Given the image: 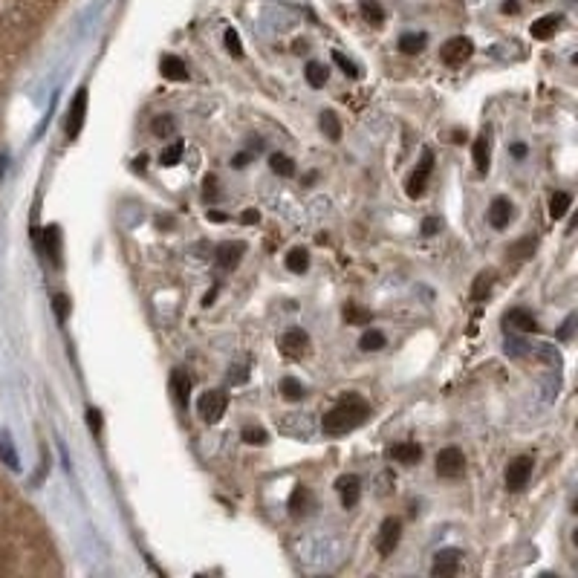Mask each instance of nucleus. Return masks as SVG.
I'll list each match as a JSON object with an SVG mask.
<instances>
[{"mask_svg":"<svg viewBox=\"0 0 578 578\" xmlns=\"http://www.w3.org/2000/svg\"><path fill=\"white\" fill-rule=\"evenodd\" d=\"M371 416V408H367V402H362L356 393H350L347 399H341L336 408L327 411L321 416V431L327 436H341V434H350L356 431L364 419Z\"/></svg>","mask_w":578,"mask_h":578,"instance_id":"nucleus-1","label":"nucleus"},{"mask_svg":"<svg viewBox=\"0 0 578 578\" xmlns=\"http://www.w3.org/2000/svg\"><path fill=\"white\" fill-rule=\"evenodd\" d=\"M431 173H434V151H431V148H425V151H423V156H419L416 168H414V173L408 177V185H405V191H408V197H411V200H419V197L425 194Z\"/></svg>","mask_w":578,"mask_h":578,"instance_id":"nucleus-2","label":"nucleus"},{"mask_svg":"<svg viewBox=\"0 0 578 578\" xmlns=\"http://www.w3.org/2000/svg\"><path fill=\"white\" fill-rule=\"evenodd\" d=\"M226 408H229V396H226V391H205L197 399V411L208 425L220 423V419L226 416Z\"/></svg>","mask_w":578,"mask_h":578,"instance_id":"nucleus-3","label":"nucleus"},{"mask_svg":"<svg viewBox=\"0 0 578 578\" xmlns=\"http://www.w3.org/2000/svg\"><path fill=\"white\" fill-rule=\"evenodd\" d=\"M466 471V454L460 448H443L440 454H436V475L445 477V480H454V477H460Z\"/></svg>","mask_w":578,"mask_h":578,"instance_id":"nucleus-4","label":"nucleus"},{"mask_svg":"<svg viewBox=\"0 0 578 578\" xmlns=\"http://www.w3.org/2000/svg\"><path fill=\"white\" fill-rule=\"evenodd\" d=\"M471 56H475V44H471V38H463V35H457V38L445 41V46L440 49V58H443L448 67H463Z\"/></svg>","mask_w":578,"mask_h":578,"instance_id":"nucleus-5","label":"nucleus"},{"mask_svg":"<svg viewBox=\"0 0 578 578\" xmlns=\"http://www.w3.org/2000/svg\"><path fill=\"white\" fill-rule=\"evenodd\" d=\"M278 344H281V353L287 359H304L309 353V336L301 327H289Z\"/></svg>","mask_w":578,"mask_h":578,"instance_id":"nucleus-6","label":"nucleus"},{"mask_svg":"<svg viewBox=\"0 0 578 578\" xmlns=\"http://www.w3.org/2000/svg\"><path fill=\"white\" fill-rule=\"evenodd\" d=\"M399 538H402V520L399 518H384L382 527H379V538H376V550L379 555H393V550L399 547Z\"/></svg>","mask_w":578,"mask_h":578,"instance_id":"nucleus-7","label":"nucleus"},{"mask_svg":"<svg viewBox=\"0 0 578 578\" xmlns=\"http://www.w3.org/2000/svg\"><path fill=\"white\" fill-rule=\"evenodd\" d=\"M532 477V457H515L506 466V488L509 492H520Z\"/></svg>","mask_w":578,"mask_h":578,"instance_id":"nucleus-8","label":"nucleus"},{"mask_svg":"<svg viewBox=\"0 0 578 578\" xmlns=\"http://www.w3.org/2000/svg\"><path fill=\"white\" fill-rule=\"evenodd\" d=\"M460 561H463V552L460 550H440L434 555V564H431V575L434 578H451L460 572Z\"/></svg>","mask_w":578,"mask_h":578,"instance_id":"nucleus-9","label":"nucleus"},{"mask_svg":"<svg viewBox=\"0 0 578 578\" xmlns=\"http://www.w3.org/2000/svg\"><path fill=\"white\" fill-rule=\"evenodd\" d=\"M84 116H87V87L76 93L73 104H69V113H67V139H76L84 128Z\"/></svg>","mask_w":578,"mask_h":578,"instance_id":"nucleus-10","label":"nucleus"},{"mask_svg":"<svg viewBox=\"0 0 578 578\" xmlns=\"http://www.w3.org/2000/svg\"><path fill=\"white\" fill-rule=\"evenodd\" d=\"M243 252H246V243H240V240H226V243H220V246H217L214 260H217V266H220L223 272H232V269H237V264L243 260Z\"/></svg>","mask_w":578,"mask_h":578,"instance_id":"nucleus-11","label":"nucleus"},{"mask_svg":"<svg viewBox=\"0 0 578 578\" xmlns=\"http://www.w3.org/2000/svg\"><path fill=\"white\" fill-rule=\"evenodd\" d=\"M336 492H339V498H341V506H344V509H353V506L359 503V498H362V480H359L356 475H341V477L336 480Z\"/></svg>","mask_w":578,"mask_h":578,"instance_id":"nucleus-12","label":"nucleus"},{"mask_svg":"<svg viewBox=\"0 0 578 578\" xmlns=\"http://www.w3.org/2000/svg\"><path fill=\"white\" fill-rule=\"evenodd\" d=\"M503 321L509 330H518V332H538V321H535V315L529 309H523V307H515L503 315Z\"/></svg>","mask_w":578,"mask_h":578,"instance_id":"nucleus-13","label":"nucleus"},{"mask_svg":"<svg viewBox=\"0 0 578 578\" xmlns=\"http://www.w3.org/2000/svg\"><path fill=\"white\" fill-rule=\"evenodd\" d=\"M171 396L180 408H185L188 399H191V376L182 371V367H177V371L171 373Z\"/></svg>","mask_w":578,"mask_h":578,"instance_id":"nucleus-14","label":"nucleus"},{"mask_svg":"<svg viewBox=\"0 0 578 578\" xmlns=\"http://www.w3.org/2000/svg\"><path fill=\"white\" fill-rule=\"evenodd\" d=\"M312 492L307 486H295V492H292V498H289V515L292 518H307L309 512H312Z\"/></svg>","mask_w":578,"mask_h":578,"instance_id":"nucleus-15","label":"nucleus"},{"mask_svg":"<svg viewBox=\"0 0 578 578\" xmlns=\"http://www.w3.org/2000/svg\"><path fill=\"white\" fill-rule=\"evenodd\" d=\"M512 203L506 200V197H495L492 200V205H488V223L495 226V229H506L509 226V220H512Z\"/></svg>","mask_w":578,"mask_h":578,"instance_id":"nucleus-16","label":"nucleus"},{"mask_svg":"<svg viewBox=\"0 0 578 578\" xmlns=\"http://www.w3.org/2000/svg\"><path fill=\"white\" fill-rule=\"evenodd\" d=\"M492 287H495V269H483L475 284H471V301L475 304H483L488 295H492Z\"/></svg>","mask_w":578,"mask_h":578,"instance_id":"nucleus-17","label":"nucleus"},{"mask_svg":"<svg viewBox=\"0 0 578 578\" xmlns=\"http://www.w3.org/2000/svg\"><path fill=\"white\" fill-rule=\"evenodd\" d=\"M558 26H561V15H544V17H538V21L529 26V32H532V38L547 41V38H552V35L558 32Z\"/></svg>","mask_w":578,"mask_h":578,"instance_id":"nucleus-18","label":"nucleus"},{"mask_svg":"<svg viewBox=\"0 0 578 578\" xmlns=\"http://www.w3.org/2000/svg\"><path fill=\"white\" fill-rule=\"evenodd\" d=\"M388 454H391V460H396L402 466H414V463H419V457H423V448H419L416 443H396Z\"/></svg>","mask_w":578,"mask_h":578,"instance_id":"nucleus-19","label":"nucleus"},{"mask_svg":"<svg viewBox=\"0 0 578 578\" xmlns=\"http://www.w3.org/2000/svg\"><path fill=\"white\" fill-rule=\"evenodd\" d=\"M160 69H162V76H165L168 81H185V78H188V67H185V61L177 58V56H162Z\"/></svg>","mask_w":578,"mask_h":578,"instance_id":"nucleus-20","label":"nucleus"},{"mask_svg":"<svg viewBox=\"0 0 578 578\" xmlns=\"http://www.w3.org/2000/svg\"><path fill=\"white\" fill-rule=\"evenodd\" d=\"M44 252H46V257L52 260V264L61 266V232H58V226L44 229Z\"/></svg>","mask_w":578,"mask_h":578,"instance_id":"nucleus-21","label":"nucleus"},{"mask_svg":"<svg viewBox=\"0 0 578 578\" xmlns=\"http://www.w3.org/2000/svg\"><path fill=\"white\" fill-rule=\"evenodd\" d=\"M341 318H344V324L364 327V324H371V321H373V312H371V309H364V307H359V304H347V307L341 309Z\"/></svg>","mask_w":578,"mask_h":578,"instance_id":"nucleus-22","label":"nucleus"},{"mask_svg":"<svg viewBox=\"0 0 578 578\" xmlns=\"http://www.w3.org/2000/svg\"><path fill=\"white\" fill-rule=\"evenodd\" d=\"M425 44H428V38H425L423 32H405L399 38V49L405 52V56H416V52H423Z\"/></svg>","mask_w":578,"mask_h":578,"instance_id":"nucleus-23","label":"nucleus"},{"mask_svg":"<svg viewBox=\"0 0 578 578\" xmlns=\"http://www.w3.org/2000/svg\"><path fill=\"white\" fill-rule=\"evenodd\" d=\"M471 156H475V168H477L480 173H486V171H488V160H492V151H488V139H486V136L475 139Z\"/></svg>","mask_w":578,"mask_h":578,"instance_id":"nucleus-24","label":"nucleus"},{"mask_svg":"<svg viewBox=\"0 0 578 578\" xmlns=\"http://www.w3.org/2000/svg\"><path fill=\"white\" fill-rule=\"evenodd\" d=\"M532 252H535V237H523V240L512 243L509 252H506V257L515 260V264H520V260H529Z\"/></svg>","mask_w":578,"mask_h":578,"instance_id":"nucleus-25","label":"nucleus"},{"mask_svg":"<svg viewBox=\"0 0 578 578\" xmlns=\"http://www.w3.org/2000/svg\"><path fill=\"white\" fill-rule=\"evenodd\" d=\"M281 396L287 399V402H301L304 396H307V388L301 382H298L295 376H284L281 379Z\"/></svg>","mask_w":578,"mask_h":578,"instance_id":"nucleus-26","label":"nucleus"},{"mask_svg":"<svg viewBox=\"0 0 578 578\" xmlns=\"http://www.w3.org/2000/svg\"><path fill=\"white\" fill-rule=\"evenodd\" d=\"M287 269H289V272H295V275L307 272V269H309V252H307V249H301V246L289 249V255H287Z\"/></svg>","mask_w":578,"mask_h":578,"instance_id":"nucleus-27","label":"nucleus"},{"mask_svg":"<svg viewBox=\"0 0 578 578\" xmlns=\"http://www.w3.org/2000/svg\"><path fill=\"white\" fill-rule=\"evenodd\" d=\"M570 205H572V197L567 194V191H555V194L550 197V214H552V220H561L570 212Z\"/></svg>","mask_w":578,"mask_h":578,"instance_id":"nucleus-28","label":"nucleus"},{"mask_svg":"<svg viewBox=\"0 0 578 578\" xmlns=\"http://www.w3.org/2000/svg\"><path fill=\"white\" fill-rule=\"evenodd\" d=\"M269 168L278 173V177H295V162L289 160L287 153H272L269 156Z\"/></svg>","mask_w":578,"mask_h":578,"instance_id":"nucleus-29","label":"nucleus"},{"mask_svg":"<svg viewBox=\"0 0 578 578\" xmlns=\"http://www.w3.org/2000/svg\"><path fill=\"white\" fill-rule=\"evenodd\" d=\"M0 463H6L12 471L21 468V463H17V451L9 440V434H0Z\"/></svg>","mask_w":578,"mask_h":578,"instance_id":"nucleus-30","label":"nucleus"},{"mask_svg":"<svg viewBox=\"0 0 578 578\" xmlns=\"http://www.w3.org/2000/svg\"><path fill=\"white\" fill-rule=\"evenodd\" d=\"M304 76H307V84L318 90V87H324V84H327V67H324V64H318V61H309V64H307V69H304Z\"/></svg>","mask_w":578,"mask_h":578,"instance_id":"nucleus-31","label":"nucleus"},{"mask_svg":"<svg viewBox=\"0 0 578 578\" xmlns=\"http://www.w3.org/2000/svg\"><path fill=\"white\" fill-rule=\"evenodd\" d=\"M321 130L327 133V139H332V142H339V139H341V121H339V116L332 110L321 113Z\"/></svg>","mask_w":578,"mask_h":578,"instance_id":"nucleus-32","label":"nucleus"},{"mask_svg":"<svg viewBox=\"0 0 578 578\" xmlns=\"http://www.w3.org/2000/svg\"><path fill=\"white\" fill-rule=\"evenodd\" d=\"M151 130H153V136L168 139V136L177 133V121H173V116H156L151 121Z\"/></svg>","mask_w":578,"mask_h":578,"instance_id":"nucleus-33","label":"nucleus"},{"mask_svg":"<svg viewBox=\"0 0 578 578\" xmlns=\"http://www.w3.org/2000/svg\"><path fill=\"white\" fill-rule=\"evenodd\" d=\"M182 151H185V142H182V139H177V142H171L168 148H162V153H160V162H162L165 168L177 165V162L182 160Z\"/></svg>","mask_w":578,"mask_h":578,"instance_id":"nucleus-34","label":"nucleus"},{"mask_svg":"<svg viewBox=\"0 0 578 578\" xmlns=\"http://www.w3.org/2000/svg\"><path fill=\"white\" fill-rule=\"evenodd\" d=\"M359 347L364 350V353H376V350H382L384 347V336L379 330H367L364 336L359 339Z\"/></svg>","mask_w":578,"mask_h":578,"instance_id":"nucleus-35","label":"nucleus"},{"mask_svg":"<svg viewBox=\"0 0 578 578\" xmlns=\"http://www.w3.org/2000/svg\"><path fill=\"white\" fill-rule=\"evenodd\" d=\"M243 443H249V445H266L269 443V434L260 428V425H246V428H243Z\"/></svg>","mask_w":578,"mask_h":578,"instance_id":"nucleus-36","label":"nucleus"},{"mask_svg":"<svg viewBox=\"0 0 578 578\" xmlns=\"http://www.w3.org/2000/svg\"><path fill=\"white\" fill-rule=\"evenodd\" d=\"M362 15H364L373 26H379V24L384 21V12H382V6L376 3V0H362Z\"/></svg>","mask_w":578,"mask_h":578,"instance_id":"nucleus-37","label":"nucleus"},{"mask_svg":"<svg viewBox=\"0 0 578 578\" xmlns=\"http://www.w3.org/2000/svg\"><path fill=\"white\" fill-rule=\"evenodd\" d=\"M223 41H226V49H229L235 58H240V56H243V46H240V35H237L235 29H226Z\"/></svg>","mask_w":578,"mask_h":578,"instance_id":"nucleus-38","label":"nucleus"},{"mask_svg":"<svg viewBox=\"0 0 578 578\" xmlns=\"http://www.w3.org/2000/svg\"><path fill=\"white\" fill-rule=\"evenodd\" d=\"M332 61H336V64L344 69V73H347L350 78H359V67H356L353 61H350V58L344 56V52H332Z\"/></svg>","mask_w":578,"mask_h":578,"instance_id":"nucleus-39","label":"nucleus"},{"mask_svg":"<svg viewBox=\"0 0 578 578\" xmlns=\"http://www.w3.org/2000/svg\"><path fill=\"white\" fill-rule=\"evenodd\" d=\"M203 185H205V188H203V197H205L208 203H217V200H220V191H217V177H214V173H208Z\"/></svg>","mask_w":578,"mask_h":578,"instance_id":"nucleus-40","label":"nucleus"},{"mask_svg":"<svg viewBox=\"0 0 578 578\" xmlns=\"http://www.w3.org/2000/svg\"><path fill=\"white\" fill-rule=\"evenodd\" d=\"M52 309H56L58 321H67V315H69V298L67 295H56V298H52Z\"/></svg>","mask_w":578,"mask_h":578,"instance_id":"nucleus-41","label":"nucleus"},{"mask_svg":"<svg viewBox=\"0 0 578 578\" xmlns=\"http://www.w3.org/2000/svg\"><path fill=\"white\" fill-rule=\"evenodd\" d=\"M246 379H249V364H232L229 382H232V384H243Z\"/></svg>","mask_w":578,"mask_h":578,"instance_id":"nucleus-42","label":"nucleus"},{"mask_svg":"<svg viewBox=\"0 0 578 578\" xmlns=\"http://www.w3.org/2000/svg\"><path fill=\"white\" fill-rule=\"evenodd\" d=\"M440 229H443L440 217H425V220H423V235H425V237H434Z\"/></svg>","mask_w":578,"mask_h":578,"instance_id":"nucleus-43","label":"nucleus"},{"mask_svg":"<svg viewBox=\"0 0 578 578\" xmlns=\"http://www.w3.org/2000/svg\"><path fill=\"white\" fill-rule=\"evenodd\" d=\"M87 423H90V428H93L96 434H101V414H99L96 408L87 411Z\"/></svg>","mask_w":578,"mask_h":578,"instance_id":"nucleus-44","label":"nucleus"},{"mask_svg":"<svg viewBox=\"0 0 578 578\" xmlns=\"http://www.w3.org/2000/svg\"><path fill=\"white\" fill-rule=\"evenodd\" d=\"M572 324H575V315H570V318L564 321V327L558 330V339H561V341H567V339L572 336Z\"/></svg>","mask_w":578,"mask_h":578,"instance_id":"nucleus-45","label":"nucleus"},{"mask_svg":"<svg viewBox=\"0 0 578 578\" xmlns=\"http://www.w3.org/2000/svg\"><path fill=\"white\" fill-rule=\"evenodd\" d=\"M260 220V214L255 212V208H246V212L240 214V223H246V226H252V223H257Z\"/></svg>","mask_w":578,"mask_h":578,"instance_id":"nucleus-46","label":"nucleus"},{"mask_svg":"<svg viewBox=\"0 0 578 578\" xmlns=\"http://www.w3.org/2000/svg\"><path fill=\"white\" fill-rule=\"evenodd\" d=\"M249 162H252V153H237L235 160H232V165H235V168H246Z\"/></svg>","mask_w":578,"mask_h":578,"instance_id":"nucleus-47","label":"nucleus"},{"mask_svg":"<svg viewBox=\"0 0 578 578\" xmlns=\"http://www.w3.org/2000/svg\"><path fill=\"white\" fill-rule=\"evenodd\" d=\"M205 217L212 220V223H226V220H229V214H223V212H208Z\"/></svg>","mask_w":578,"mask_h":578,"instance_id":"nucleus-48","label":"nucleus"},{"mask_svg":"<svg viewBox=\"0 0 578 578\" xmlns=\"http://www.w3.org/2000/svg\"><path fill=\"white\" fill-rule=\"evenodd\" d=\"M500 9H503L506 15H518V3H515V0H506V3H503Z\"/></svg>","mask_w":578,"mask_h":578,"instance_id":"nucleus-49","label":"nucleus"},{"mask_svg":"<svg viewBox=\"0 0 578 578\" xmlns=\"http://www.w3.org/2000/svg\"><path fill=\"white\" fill-rule=\"evenodd\" d=\"M512 153L518 156V160H523V156H527V145H512Z\"/></svg>","mask_w":578,"mask_h":578,"instance_id":"nucleus-50","label":"nucleus"},{"mask_svg":"<svg viewBox=\"0 0 578 578\" xmlns=\"http://www.w3.org/2000/svg\"><path fill=\"white\" fill-rule=\"evenodd\" d=\"M145 162H148V156H145V153H142V156H136V160H133V168H136V171H142Z\"/></svg>","mask_w":578,"mask_h":578,"instance_id":"nucleus-51","label":"nucleus"},{"mask_svg":"<svg viewBox=\"0 0 578 578\" xmlns=\"http://www.w3.org/2000/svg\"><path fill=\"white\" fill-rule=\"evenodd\" d=\"M214 298H217V287L212 289V292H205V298H203V304L208 307V304H214Z\"/></svg>","mask_w":578,"mask_h":578,"instance_id":"nucleus-52","label":"nucleus"},{"mask_svg":"<svg viewBox=\"0 0 578 578\" xmlns=\"http://www.w3.org/2000/svg\"><path fill=\"white\" fill-rule=\"evenodd\" d=\"M6 177V156H0V182H3Z\"/></svg>","mask_w":578,"mask_h":578,"instance_id":"nucleus-53","label":"nucleus"}]
</instances>
